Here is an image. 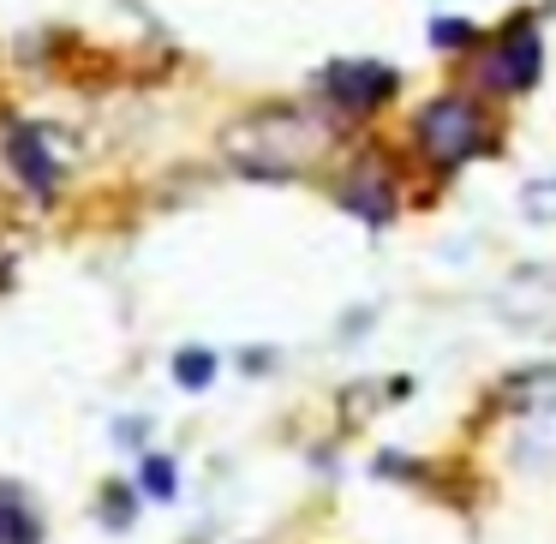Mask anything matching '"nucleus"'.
Instances as JSON below:
<instances>
[{
	"mask_svg": "<svg viewBox=\"0 0 556 544\" xmlns=\"http://www.w3.org/2000/svg\"><path fill=\"white\" fill-rule=\"evenodd\" d=\"M336 144L329 121L300 109H264V114H245L222 132V150L233 156L240 174H257V180H293L305 174L324 150Z\"/></svg>",
	"mask_w": 556,
	"mask_h": 544,
	"instance_id": "1",
	"label": "nucleus"
},
{
	"mask_svg": "<svg viewBox=\"0 0 556 544\" xmlns=\"http://www.w3.org/2000/svg\"><path fill=\"white\" fill-rule=\"evenodd\" d=\"M491 144V132H484V109L467 97H437L419 109V150L437 162V168H460L467 156H479V150Z\"/></svg>",
	"mask_w": 556,
	"mask_h": 544,
	"instance_id": "2",
	"label": "nucleus"
},
{
	"mask_svg": "<svg viewBox=\"0 0 556 544\" xmlns=\"http://www.w3.org/2000/svg\"><path fill=\"white\" fill-rule=\"evenodd\" d=\"M491 312L503 317L508 329H520V336H556V269H508L503 281L491 288Z\"/></svg>",
	"mask_w": 556,
	"mask_h": 544,
	"instance_id": "3",
	"label": "nucleus"
},
{
	"mask_svg": "<svg viewBox=\"0 0 556 544\" xmlns=\"http://www.w3.org/2000/svg\"><path fill=\"white\" fill-rule=\"evenodd\" d=\"M539 73H544V42L527 18H515V25L496 37L491 61H484V85L491 90H532Z\"/></svg>",
	"mask_w": 556,
	"mask_h": 544,
	"instance_id": "4",
	"label": "nucleus"
},
{
	"mask_svg": "<svg viewBox=\"0 0 556 544\" xmlns=\"http://www.w3.org/2000/svg\"><path fill=\"white\" fill-rule=\"evenodd\" d=\"M324 90L341 102V109L371 114V109H383V102L401 90V78L389 73V66H377V61H348V66H329L324 73Z\"/></svg>",
	"mask_w": 556,
	"mask_h": 544,
	"instance_id": "5",
	"label": "nucleus"
},
{
	"mask_svg": "<svg viewBox=\"0 0 556 544\" xmlns=\"http://www.w3.org/2000/svg\"><path fill=\"white\" fill-rule=\"evenodd\" d=\"M341 204H348L353 216H365L371 228L395 222V174L383 168V156H359V168L341 186Z\"/></svg>",
	"mask_w": 556,
	"mask_h": 544,
	"instance_id": "6",
	"label": "nucleus"
},
{
	"mask_svg": "<svg viewBox=\"0 0 556 544\" xmlns=\"http://www.w3.org/2000/svg\"><path fill=\"white\" fill-rule=\"evenodd\" d=\"M7 162L18 168V180H25V186L54 192V156H49V144H42L37 126H13V132H7Z\"/></svg>",
	"mask_w": 556,
	"mask_h": 544,
	"instance_id": "7",
	"label": "nucleus"
},
{
	"mask_svg": "<svg viewBox=\"0 0 556 544\" xmlns=\"http://www.w3.org/2000/svg\"><path fill=\"white\" fill-rule=\"evenodd\" d=\"M527 467H556V401H532L520 413V437H515Z\"/></svg>",
	"mask_w": 556,
	"mask_h": 544,
	"instance_id": "8",
	"label": "nucleus"
},
{
	"mask_svg": "<svg viewBox=\"0 0 556 544\" xmlns=\"http://www.w3.org/2000/svg\"><path fill=\"white\" fill-rule=\"evenodd\" d=\"M0 544H42L37 515H30V503L13 484H0Z\"/></svg>",
	"mask_w": 556,
	"mask_h": 544,
	"instance_id": "9",
	"label": "nucleus"
},
{
	"mask_svg": "<svg viewBox=\"0 0 556 544\" xmlns=\"http://www.w3.org/2000/svg\"><path fill=\"white\" fill-rule=\"evenodd\" d=\"M174 377H180V389H204L210 377H216V353H204V347H186L180 359H174Z\"/></svg>",
	"mask_w": 556,
	"mask_h": 544,
	"instance_id": "10",
	"label": "nucleus"
},
{
	"mask_svg": "<svg viewBox=\"0 0 556 544\" xmlns=\"http://www.w3.org/2000/svg\"><path fill=\"white\" fill-rule=\"evenodd\" d=\"M144 491L162 496V503L174 496V460L168 455H144Z\"/></svg>",
	"mask_w": 556,
	"mask_h": 544,
	"instance_id": "11",
	"label": "nucleus"
},
{
	"mask_svg": "<svg viewBox=\"0 0 556 544\" xmlns=\"http://www.w3.org/2000/svg\"><path fill=\"white\" fill-rule=\"evenodd\" d=\"M102 520H109V527H126V520H132V491H126V484H109V491H102Z\"/></svg>",
	"mask_w": 556,
	"mask_h": 544,
	"instance_id": "12",
	"label": "nucleus"
},
{
	"mask_svg": "<svg viewBox=\"0 0 556 544\" xmlns=\"http://www.w3.org/2000/svg\"><path fill=\"white\" fill-rule=\"evenodd\" d=\"M467 37H472V30H467V18H437V30H431V42H437V49H460Z\"/></svg>",
	"mask_w": 556,
	"mask_h": 544,
	"instance_id": "13",
	"label": "nucleus"
}]
</instances>
